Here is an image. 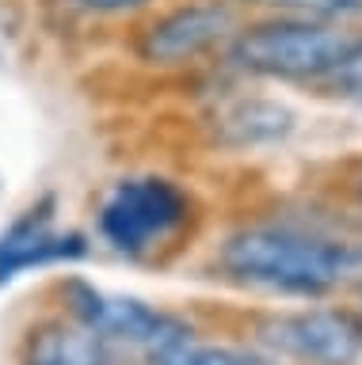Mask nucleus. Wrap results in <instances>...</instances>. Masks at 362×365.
I'll return each instance as SVG.
<instances>
[{
    "mask_svg": "<svg viewBox=\"0 0 362 365\" xmlns=\"http://www.w3.org/2000/svg\"><path fill=\"white\" fill-rule=\"evenodd\" d=\"M195 202L164 175L119 179L99 202V236L130 259H149L187 232Z\"/></svg>",
    "mask_w": 362,
    "mask_h": 365,
    "instance_id": "3",
    "label": "nucleus"
},
{
    "mask_svg": "<svg viewBox=\"0 0 362 365\" xmlns=\"http://www.w3.org/2000/svg\"><path fill=\"white\" fill-rule=\"evenodd\" d=\"M236 34V16L221 0H195V4H179L164 16H156L149 27L141 31L138 57L145 65L168 68L195 61L218 42Z\"/></svg>",
    "mask_w": 362,
    "mask_h": 365,
    "instance_id": "6",
    "label": "nucleus"
},
{
    "mask_svg": "<svg viewBox=\"0 0 362 365\" xmlns=\"http://www.w3.org/2000/svg\"><path fill=\"white\" fill-rule=\"evenodd\" d=\"M351 285H358V289H362V244L355 247V270H351Z\"/></svg>",
    "mask_w": 362,
    "mask_h": 365,
    "instance_id": "12",
    "label": "nucleus"
},
{
    "mask_svg": "<svg viewBox=\"0 0 362 365\" xmlns=\"http://www.w3.org/2000/svg\"><path fill=\"white\" fill-rule=\"evenodd\" d=\"M248 4L271 8L278 16H298V19H347L362 16V0H248Z\"/></svg>",
    "mask_w": 362,
    "mask_h": 365,
    "instance_id": "10",
    "label": "nucleus"
},
{
    "mask_svg": "<svg viewBox=\"0 0 362 365\" xmlns=\"http://www.w3.org/2000/svg\"><path fill=\"white\" fill-rule=\"evenodd\" d=\"M358 319H362V312H358Z\"/></svg>",
    "mask_w": 362,
    "mask_h": 365,
    "instance_id": "14",
    "label": "nucleus"
},
{
    "mask_svg": "<svg viewBox=\"0 0 362 365\" xmlns=\"http://www.w3.org/2000/svg\"><path fill=\"white\" fill-rule=\"evenodd\" d=\"M259 342L298 365H355L362 358V319L347 308H298L267 316Z\"/></svg>",
    "mask_w": 362,
    "mask_h": 365,
    "instance_id": "5",
    "label": "nucleus"
},
{
    "mask_svg": "<svg viewBox=\"0 0 362 365\" xmlns=\"http://www.w3.org/2000/svg\"><path fill=\"white\" fill-rule=\"evenodd\" d=\"M145 365H278L256 350H241L229 342H202L195 331L164 339L161 346L145 350Z\"/></svg>",
    "mask_w": 362,
    "mask_h": 365,
    "instance_id": "9",
    "label": "nucleus"
},
{
    "mask_svg": "<svg viewBox=\"0 0 362 365\" xmlns=\"http://www.w3.org/2000/svg\"><path fill=\"white\" fill-rule=\"evenodd\" d=\"M73 8L81 11H96V16H119V11H138L149 0H69Z\"/></svg>",
    "mask_w": 362,
    "mask_h": 365,
    "instance_id": "11",
    "label": "nucleus"
},
{
    "mask_svg": "<svg viewBox=\"0 0 362 365\" xmlns=\"http://www.w3.org/2000/svg\"><path fill=\"white\" fill-rule=\"evenodd\" d=\"M355 198L362 202V171H358V179H355Z\"/></svg>",
    "mask_w": 362,
    "mask_h": 365,
    "instance_id": "13",
    "label": "nucleus"
},
{
    "mask_svg": "<svg viewBox=\"0 0 362 365\" xmlns=\"http://www.w3.org/2000/svg\"><path fill=\"white\" fill-rule=\"evenodd\" d=\"M355 247L298 225H244L225 236L218 267L225 278L286 297H324L351 285Z\"/></svg>",
    "mask_w": 362,
    "mask_h": 365,
    "instance_id": "1",
    "label": "nucleus"
},
{
    "mask_svg": "<svg viewBox=\"0 0 362 365\" xmlns=\"http://www.w3.org/2000/svg\"><path fill=\"white\" fill-rule=\"evenodd\" d=\"M362 53V31L332 19L275 16L241 27L229 38L236 68L271 80H332Z\"/></svg>",
    "mask_w": 362,
    "mask_h": 365,
    "instance_id": "2",
    "label": "nucleus"
},
{
    "mask_svg": "<svg viewBox=\"0 0 362 365\" xmlns=\"http://www.w3.org/2000/svg\"><path fill=\"white\" fill-rule=\"evenodd\" d=\"M76 255H84L81 236L58 232L50 225V213L31 210L24 221H16L0 236V282L16 278L19 270L46 267V262H58V259H76Z\"/></svg>",
    "mask_w": 362,
    "mask_h": 365,
    "instance_id": "8",
    "label": "nucleus"
},
{
    "mask_svg": "<svg viewBox=\"0 0 362 365\" xmlns=\"http://www.w3.org/2000/svg\"><path fill=\"white\" fill-rule=\"evenodd\" d=\"M61 297H65V316L81 319L84 327H92L104 342H122V346H134V350H153L161 346L164 339L172 335H183L191 331L179 316L164 312L141 297H126V293H107L92 282H65L61 285Z\"/></svg>",
    "mask_w": 362,
    "mask_h": 365,
    "instance_id": "4",
    "label": "nucleus"
},
{
    "mask_svg": "<svg viewBox=\"0 0 362 365\" xmlns=\"http://www.w3.org/2000/svg\"><path fill=\"white\" fill-rule=\"evenodd\" d=\"M24 365H111V342L73 316L42 319L24 335L19 346Z\"/></svg>",
    "mask_w": 362,
    "mask_h": 365,
    "instance_id": "7",
    "label": "nucleus"
}]
</instances>
